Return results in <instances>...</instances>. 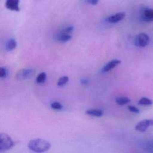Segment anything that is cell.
<instances>
[{
    "label": "cell",
    "mask_w": 153,
    "mask_h": 153,
    "mask_svg": "<svg viewBox=\"0 0 153 153\" xmlns=\"http://www.w3.org/2000/svg\"><path fill=\"white\" fill-rule=\"evenodd\" d=\"M29 148L33 152L42 153L48 151L51 147V143L46 140L42 139H35L28 143Z\"/></svg>",
    "instance_id": "obj_1"
},
{
    "label": "cell",
    "mask_w": 153,
    "mask_h": 153,
    "mask_svg": "<svg viewBox=\"0 0 153 153\" xmlns=\"http://www.w3.org/2000/svg\"><path fill=\"white\" fill-rule=\"evenodd\" d=\"M153 126V119L143 120L139 122L136 125L135 129L140 132H144L149 126Z\"/></svg>",
    "instance_id": "obj_5"
},
{
    "label": "cell",
    "mask_w": 153,
    "mask_h": 153,
    "mask_svg": "<svg viewBox=\"0 0 153 153\" xmlns=\"http://www.w3.org/2000/svg\"><path fill=\"white\" fill-rule=\"evenodd\" d=\"M121 63V61L120 60L117 59H114L111 61H109L108 63H107L102 69V72L103 73L107 72L108 71H110L112 69H114L115 67L118 66Z\"/></svg>",
    "instance_id": "obj_6"
},
{
    "label": "cell",
    "mask_w": 153,
    "mask_h": 153,
    "mask_svg": "<svg viewBox=\"0 0 153 153\" xmlns=\"http://www.w3.org/2000/svg\"><path fill=\"white\" fill-rule=\"evenodd\" d=\"M19 4V0H6L5 7L10 10L19 11L20 8Z\"/></svg>",
    "instance_id": "obj_8"
},
{
    "label": "cell",
    "mask_w": 153,
    "mask_h": 153,
    "mask_svg": "<svg viewBox=\"0 0 153 153\" xmlns=\"http://www.w3.org/2000/svg\"><path fill=\"white\" fill-rule=\"evenodd\" d=\"M51 108H53L54 109H56V110H60L62 109V105L60 103L56 102H53L51 104Z\"/></svg>",
    "instance_id": "obj_17"
},
{
    "label": "cell",
    "mask_w": 153,
    "mask_h": 153,
    "mask_svg": "<svg viewBox=\"0 0 153 153\" xmlns=\"http://www.w3.org/2000/svg\"><path fill=\"white\" fill-rule=\"evenodd\" d=\"M73 30H74L73 26H69L64 29L63 30H62V32H60V34H68L69 33L71 32Z\"/></svg>",
    "instance_id": "obj_18"
},
{
    "label": "cell",
    "mask_w": 153,
    "mask_h": 153,
    "mask_svg": "<svg viewBox=\"0 0 153 153\" xmlns=\"http://www.w3.org/2000/svg\"><path fill=\"white\" fill-rule=\"evenodd\" d=\"M153 103V102L151 99L147 97H142L138 101V104L143 105H151Z\"/></svg>",
    "instance_id": "obj_13"
},
{
    "label": "cell",
    "mask_w": 153,
    "mask_h": 153,
    "mask_svg": "<svg viewBox=\"0 0 153 153\" xmlns=\"http://www.w3.org/2000/svg\"><path fill=\"white\" fill-rule=\"evenodd\" d=\"M128 110L130 111H131L132 112H134V113H136V114L139 113V109L137 108H136V107H135L134 106L130 105V106H128Z\"/></svg>",
    "instance_id": "obj_19"
},
{
    "label": "cell",
    "mask_w": 153,
    "mask_h": 153,
    "mask_svg": "<svg viewBox=\"0 0 153 153\" xmlns=\"http://www.w3.org/2000/svg\"><path fill=\"white\" fill-rule=\"evenodd\" d=\"M72 38V36L69 34H60L58 36V40L60 42H65L69 41Z\"/></svg>",
    "instance_id": "obj_14"
},
{
    "label": "cell",
    "mask_w": 153,
    "mask_h": 153,
    "mask_svg": "<svg viewBox=\"0 0 153 153\" xmlns=\"http://www.w3.org/2000/svg\"><path fill=\"white\" fill-rule=\"evenodd\" d=\"M5 76H6L5 69L2 67H0V78H4Z\"/></svg>",
    "instance_id": "obj_20"
},
{
    "label": "cell",
    "mask_w": 153,
    "mask_h": 153,
    "mask_svg": "<svg viewBox=\"0 0 153 153\" xmlns=\"http://www.w3.org/2000/svg\"><path fill=\"white\" fill-rule=\"evenodd\" d=\"M99 0H86V2L91 5H96Z\"/></svg>",
    "instance_id": "obj_21"
},
{
    "label": "cell",
    "mask_w": 153,
    "mask_h": 153,
    "mask_svg": "<svg viewBox=\"0 0 153 153\" xmlns=\"http://www.w3.org/2000/svg\"><path fill=\"white\" fill-rule=\"evenodd\" d=\"M17 46V43L15 39H10L8 41V42L6 44V49L7 50L11 51L14 50Z\"/></svg>",
    "instance_id": "obj_11"
},
{
    "label": "cell",
    "mask_w": 153,
    "mask_h": 153,
    "mask_svg": "<svg viewBox=\"0 0 153 153\" xmlns=\"http://www.w3.org/2000/svg\"><path fill=\"white\" fill-rule=\"evenodd\" d=\"M69 81V78L67 76H63L60 77L58 81H57V85L58 86H63L65 85Z\"/></svg>",
    "instance_id": "obj_16"
},
{
    "label": "cell",
    "mask_w": 153,
    "mask_h": 153,
    "mask_svg": "<svg viewBox=\"0 0 153 153\" xmlns=\"http://www.w3.org/2000/svg\"><path fill=\"white\" fill-rule=\"evenodd\" d=\"M131 100L127 97H121L115 99L116 103L119 105H123L130 102Z\"/></svg>",
    "instance_id": "obj_12"
},
{
    "label": "cell",
    "mask_w": 153,
    "mask_h": 153,
    "mask_svg": "<svg viewBox=\"0 0 153 153\" xmlns=\"http://www.w3.org/2000/svg\"><path fill=\"white\" fill-rule=\"evenodd\" d=\"M149 42V36L145 33H140L136 38L135 45L138 47H145Z\"/></svg>",
    "instance_id": "obj_4"
},
{
    "label": "cell",
    "mask_w": 153,
    "mask_h": 153,
    "mask_svg": "<svg viewBox=\"0 0 153 153\" xmlns=\"http://www.w3.org/2000/svg\"><path fill=\"white\" fill-rule=\"evenodd\" d=\"M142 20L143 22H151L153 20V8L146 9L143 11L141 17Z\"/></svg>",
    "instance_id": "obj_9"
},
{
    "label": "cell",
    "mask_w": 153,
    "mask_h": 153,
    "mask_svg": "<svg viewBox=\"0 0 153 153\" xmlns=\"http://www.w3.org/2000/svg\"><path fill=\"white\" fill-rule=\"evenodd\" d=\"M126 14L124 12H120L111 16H109L108 17H107L106 20L109 23H115L122 20L124 18Z\"/></svg>",
    "instance_id": "obj_7"
},
{
    "label": "cell",
    "mask_w": 153,
    "mask_h": 153,
    "mask_svg": "<svg viewBox=\"0 0 153 153\" xmlns=\"http://www.w3.org/2000/svg\"><path fill=\"white\" fill-rule=\"evenodd\" d=\"M46 74L45 72L40 73L36 77V82L38 84L43 83L46 79Z\"/></svg>",
    "instance_id": "obj_15"
},
{
    "label": "cell",
    "mask_w": 153,
    "mask_h": 153,
    "mask_svg": "<svg viewBox=\"0 0 153 153\" xmlns=\"http://www.w3.org/2000/svg\"><path fill=\"white\" fill-rule=\"evenodd\" d=\"M86 114L90 115V116H94V117H101L103 115V112L100 109H87L85 111Z\"/></svg>",
    "instance_id": "obj_10"
},
{
    "label": "cell",
    "mask_w": 153,
    "mask_h": 153,
    "mask_svg": "<svg viewBox=\"0 0 153 153\" xmlns=\"http://www.w3.org/2000/svg\"><path fill=\"white\" fill-rule=\"evenodd\" d=\"M14 145L11 137L5 133H0V152L8 150Z\"/></svg>",
    "instance_id": "obj_2"
},
{
    "label": "cell",
    "mask_w": 153,
    "mask_h": 153,
    "mask_svg": "<svg viewBox=\"0 0 153 153\" xmlns=\"http://www.w3.org/2000/svg\"><path fill=\"white\" fill-rule=\"evenodd\" d=\"M35 71L33 69H22L19 70L16 75V78L17 80H24L32 77Z\"/></svg>",
    "instance_id": "obj_3"
}]
</instances>
